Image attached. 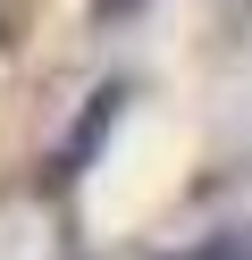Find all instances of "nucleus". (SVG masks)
Segmentation results:
<instances>
[{"label": "nucleus", "instance_id": "1", "mask_svg": "<svg viewBox=\"0 0 252 260\" xmlns=\"http://www.w3.org/2000/svg\"><path fill=\"white\" fill-rule=\"evenodd\" d=\"M118 101H126V92H118V84H101V92H93V109H84V126H76V135H67V159H59V176H76L84 159H93V143L109 135V118H118Z\"/></svg>", "mask_w": 252, "mask_h": 260}]
</instances>
